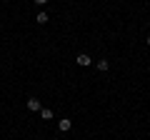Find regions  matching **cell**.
I'll return each mask as SVG.
<instances>
[{"label":"cell","mask_w":150,"mask_h":140,"mask_svg":"<svg viewBox=\"0 0 150 140\" xmlns=\"http://www.w3.org/2000/svg\"><path fill=\"white\" fill-rule=\"evenodd\" d=\"M40 118H43V120H50V118H53V110H50V108H43V110H40Z\"/></svg>","instance_id":"5b68a950"},{"label":"cell","mask_w":150,"mask_h":140,"mask_svg":"<svg viewBox=\"0 0 150 140\" xmlns=\"http://www.w3.org/2000/svg\"><path fill=\"white\" fill-rule=\"evenodd\" d=\"M95 65H98V70H103V73H105V70L110 68V63H108V60H98Z\"/></svg>","instance_id":"8992f818"},{"label":"cell","mask_w":150,"mask_h":140,"mask_svg":"<svg viewBox=\"0 0 150 140\" xmlns=\"http://www.w3.org/2000/svg\"><path fill=\"white\" fill-rule=\"evenodd\" d=\"M145 43H148V45H150V35H148V40H145Z\"/></svg>","instance_id":"ba28073f"},{"label":"cell","mask_w":150,"mask_h":140,"mask_svg":"<svg viewBox=\"0 0 150 140\" xmlns=\"http://www.w3.org/2000/svg\"><path fill=\"white\" fill-rule=\"evenodd\" d=\"M28 110H33V113H38V110H43L40 100H38V98H30V100H28Z\"/></svg>","instance_id":"7a4b0ae2"},{"label":"cell","mask_w":150,"mask_h":140,"mask_svg":"<svg viewBox=\"0 0 150 140\" xmlns=\"http://www.w3.org/2000/svg\"><path fill=\"white\" fill-rule=\"evenodd\" d=\"M75 63L80 65V68H88V65L93 63V58H90V55H88V53H80V55H78V58H75Z\"/></svg>","instance_id":"6da1fadb"},{"label":"cell","mask_w":150,"mask_h":140,"mask_svg":"<svg viewBox=\"0 0 150 140\" xmlns=\"http://www.w3.org/2000/svg\"><path fill=\"white\" fill-rule=\"evenodd\" d=\"M58 128L63 130V133H68V130L73 128V120H68V118H63V120H60V123H58Z\"/></svg>","instance_id":"3957f363"},{"label":"cell","mask_w":150,"mask_h":140,"mask_svg":"<svg viewBox=\"0 0 150 140\" xmlns=\"http://www.w3.org/2000/svg\"><path fill=\"white\" fill-rule=\"evenodd\" d=\"M35 23L45 25V23H48V13H38V15H35Z\"/></svg>","instance_id":"277c9868"},{"label":"cell","mask_w":150,"mask_h":140,"mask_svg":"<svg viewBox=\"0 0 150 140\" xmlns=\"http://www.w3.org/2000/svg\"><path fill=\"white\" fill-rule=\"evenodd\" d=\"M45 3H48V0H35V5H45Z\"/></svg>","instance_id":"52a82bcc"}]
</instances>
